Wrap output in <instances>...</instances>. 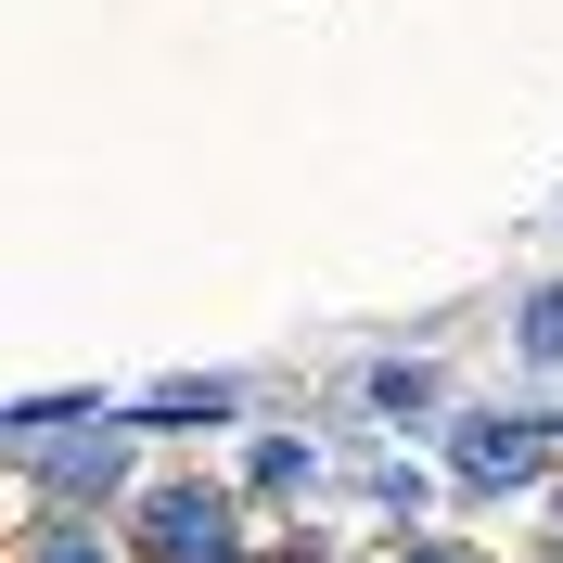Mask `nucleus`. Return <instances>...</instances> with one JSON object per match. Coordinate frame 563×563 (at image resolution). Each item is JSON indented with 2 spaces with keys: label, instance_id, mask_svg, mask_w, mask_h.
Instances as JSON below:
<instances>
[{
  "label": "nucleus",
  "instance_id": "1",
  "mask_svg": "<svg viewBox=\"0 0 563 563\" xmlns=\"http://www.w3.org/2000/svg\"><path fill=\"white\" fill-rule=\"evenodd\" d=\"M141 563H244L231 499H218V487H154V499H141Z\"/></svg>",
  "mask_w": 563,
  "mask_h": 563
},
{
  "label": "nucleus",
  "instance_id": "2",
  "mask_svg": "<svg viewBox=\"0 0 563 563\" xmlns=\"http://www.w3.org/2000/svg\"><path fill=\"white\" fill-rule=\"evenodd\" d=\"M538 461H551V435H538V422H499V410H474V422L449 435V474H461V487H487V499H512Z\"/></svg>",
  "mask_w": 563,
  "mask_h": 563
},
{
  "label": "nucleus",
  "instance_id": "3",
  "mask_svg": "<svg viewBox=\"0 0 563 563\" xmlns=\"http://www.w3.org/2000/svg\"><path fill=\"white\" fill-rule=\"evenodd\" d=\"M26 461H38V487H52V499H77V512L129 487V435H90V449H26Z\"/></svg>",
  "mask_w": 563,
  "mask_h": 563
},
{
  "label": "nucleus",
  "instance_id": "4",
  "mask_svg": "<svg viewBox=\"0 0 563 563\" xmlns=\"http://www.w3.org/2000/svg\"><path fill=\"white\" fill-rule=\"evenodd\" d=\"M372 410H385V422H422V410H435V358H385V372H372Z\"/></svg>",
  "mask_w": 563,
  "mask_h": 563
},
{
  "label": "nucleus",
  "instance_id": "5",
  "mask_svg": "<svg viewBox=\"0 0 563 563\" xmlns=\"http://www.w3.org/2000/svg\"><path fill=\"white\" fill-rule=\"evenodd\" d=\"M256 487H269V499H308V487H320V449L269 435V449H256Z\"/></svg>",
  "mask_w": 563,
  "mask_h": 563
},
{
  "label": "nucleus",
  "instance_id": "6",
  "mask_svg": "<svg viewBox=\"0 0 563 563\" xmlns=\"http://www.w3.org/2000/svg\"><path fill=\"white\" fill-rule=\"evenodd\" d=\"M512 346H526V358H563V282H551V295H538L526 320H512Z\"/></svg>",
  "mask_w": 563,
  "mask_h": 563
},
{
  "label": "nucleus",
  "instance_id": "7",
  "mask_svg": "<svg viewBox=\"0 0 563 563\" xmlns=\"http://www.w3.org/2000/svg\"><path fill=\"white\" fill-rule=\"evenodd\" d=\"M26 563H115V551H103L90 526H38V538H26Z\"/></svg>",
  "mask_w": 563,
  "mask_h": 563
},
{
  "label": "nucleus",
  "instance_id": "8",
  "mask_svg": "<svg viewBox=\"0 0 563 563\" xmlns=\"http://www.w3.org/2000/svg\"><path fill=\"white\" fill-rule=\"evenodd\" d=\"M218 410H231V385H167L154 397V422H218Z\"/></svg>",
  "mask_w": 563,
  "mask_h": 563
},
{
  "label": "nucleus",
  "instance_id": "9",
  "mask_svg": "<svg viewBox=\"0 0 563 563\" xmlns=\"http://www.w3.org/2000/svg\"><path fill=\"white\" fill-rule=\"evenodd\" d=\"M397 563H461V551H397Z\"/></svg>",
  "mask_w": 563,
  "mask_h": 563
}]
</instances>
